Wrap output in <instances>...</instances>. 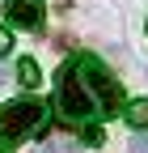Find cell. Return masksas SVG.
<instances>
[{
	"label": "cell",
	"instance_id": "obj_4",
	"mask_svg": "<svg viewBox=\"0 0 148 153\" xmlns=\"http://www.w3.org/2000/svg\"><path fill=\"white\" fill-rule=\"evenodd\" d=\"M4 17L17 30H42L47 22V4L42 0H4Z\"/></svg>",
	"mask_w": 148,
	"mask_h": 153
},
{
	"label": "cell",
	"instance_id": "obj_8",
	"mask_svg": "<svg viewBox=\"0 0 148 153\" xmlns=\"http://www.w3.org/2000/svg\"><path fill=\"white\" fill-rule=\"evenodd\" d=\"M0 85H4V68H0Z\"/></svg>",
	"mask_w": 148,
	"mask_h": 153
},
{
	"label": "cell",
	"instance_id": "obj_9",
	"mask_svg": "<svg viewBox=\"0 0 148 153\" xmlns=\"http://www.w3.org/2000/svg\"><path fill=\"white\" fill-rule=\"evenodd\" d=\"M0 153H4V149H0Z\"/></svg>",
	"mask_w": 148,
	"mask_h": 153
},
{
	"label": "cell",
	"instance_id": "obj_3",
	"mask_svg": "<svg viewBox=\"0 0 148 153\" xmlns=\"http://www.w3.org/2000/svg\"><path fill=\"white\" fill-rule=\"evenodd\" d=\"M76 68L85 76V85L93 89V98L102 106V119H110V115H119L123 111V85L110 76V68L102 60H93V55H76Z\"/></svg>",
	"mask_w": 148,
	"mask_h": 153
},
{
	"label": "cell",
	"instance_id": "obj_1",
	"mask_svg": "<svg viewBox=\"0 0 148 153\" xmlns=\"http://www.w3.org/2000/svg\"><path fill=\"white\" fill-rule=\"evenodd\" d=\"M55 102H59V115H64L68 123H93L97 115H102V106H97V98H93V89L85 85L76 60L55 72Z\"/></svg>",
	"mask_w": 148,
	"mask_h": 153
},
{
	"label": "cell",
	"instance_id": "obj_2",
	"mask_svg": "<svg viewBox=\"0 0 148 153\" xmlns=\"http://www.w3.org/2000/svg\"><path fill=\"white\" fill-rule=\"evenodd\" d=\"M47 102L42 98H17L0 111V149L9 145H21L30 136H42L47 132Z\"/></svg>",
	"mask_w": 148,
	"mask_h": 153
},
{
	"label": "cell",
	"instance_id": "obj_5",
	"mask_svg": "<svg viewBox=\"0 0 148 153\" xmlns=\"http://www.w3.org/2000/svg\"><path fill=\"white\" fill-rule=\"evenodd\" d=\"M17 81H21L26 89H38V81H42L38 64H34V60H17Z\"/></svg>",
	"mask_w": 148,
	"mask_h": 153
},
{
	"label": "cell",
	"instance_id": "obj_6",
	"mask_svg": "<svg viewBox=\"0 0 148 153\" xmlns=\"http://www.w3.org/2000/svg\"><path fill=\"white\" fill-rule=\"evenodd\" d=\"M127 123H131L136 132H148V98H140V102L127 106Z\"/></svg>",
	"mask_w": 148,
	"mask_h": 153
},
{
	"label": "cell",
	"instance_id": "obj_7",
	"mask_svg": "<svg viewBox=\"0 0 148 153\" xmlns=\"http://www.w3.org/2000/svg\"><path fill=\"white\" fill-rule=\"evenodd\" d=\"M9 47H13V34H9L4 26H0V55H9Z\"/></svg>",
	"mask_w": 148,
	"mask_h": 153
}]
</instances>
